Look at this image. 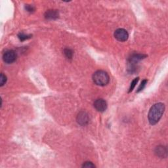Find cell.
I'll list each match as a JSON object with an SVG mask.
<instances>
[{
    "label": "cell",
    "mask_w": 168,
    "mask_h": 168,
    "mask_svg": "<svg viewBox=\"0 0 168 168\" xmlns=\"http://www.w3.org/2000/svg\"><path fill=\"white\" fill-rule=\"evenodd\" d=\"M18 38H19V40L21 41H25L26 40L30 39L31 37H32V36H31V35H26V34H24V33H20V34H18Z\"/></svg>",
    "instance_id": "11"
},
{
    "label": "cell",
    "mask_w": 168,
    "mask_h": 168,
    "mask_svg": "<svg viewBox=\"0 0 168 168\" xmlns=\"http://www.w3.org/2000/svg\"><path fill=\"white\" fill-rule=\"evenodd\" d=\"M146 57V55L139 54V53H133L128 60V71L131 73H133L137 70V64L139 61L141 60Z\"/></svg>",
    "instance_id": "3"
},
{
    "label": "cell",
    "mask_w": 168,
    "mask_h": 168,
    "mask_svg": "<svg viewBox=\"0 0 168 168\" xmlns=\"http://www.w3.org/2000/svg\"><path fill=\"white\" fill-rule=\"evenodd\" d=\"M82 167H86V168H93V167H95V166L92 162H91V161H85V163H84Z\"/></svg>",
    "instance_id": "15"
},
{
    "label": "cell",
    "mask_w": 168,
    "mask_h": 168,
    "mask_svg": "<svg viewBox=\"0 0 168 168\" xmlns=\"http://www.w3.org/2000/svg\"><path fill=\"white\" fill-rule=\"evenodd\" d=\"M3 60L7 64L13 63L17 60V53L13 50L6 51L3 53Z\"/></svg>",
    "instance_id": "5"
},
{
    "label": "cell",
    "mask_w": 168,
    "mask_h": 168,
    "mask_svg": "<svg viewBox=\"0 0 168 168\" xmlns=\"http://www.w3.org/2000/svg\"><path fill=\"white\" fill-rule=\"evenodd\" d=\"M165 110V105L161 103L154 104L151 108L148 114L149 123L151 125H156L161 119Z\"/></svg>",
    "instance_id": "1"
},
{
    "label": "cell",
    "mask_w": 168,
    "mask_h": 168,
    "mask_svg": "<svg viewBox=\"0 0 168 168\" xmlns=\"http://www.w3.org/2000/svg\"><path fill=\"white\" fill-rule=\"evenodd\" d=\"M155 153L160 158H166L167 156V149L166 146H158L155 149Z\"/></svg>",
    "instance_id": "8"
},
{
    "label": "cell",
    "mask_w": 168,
    "mask_h": 168,
    "mask_svg": "<svg viewBox=\"0 0 168 168\" xmlns=\"http://www.w3.org/2000/svg\"><path fill=\"white\" fill-rule=\"evenodd\" d=\"M114 37L118 41L123 42L127 40L129 38V34L125 29L119 28L115 31Z\"/></svg>",
    "instance_id": "6"
},
{
    "label": "cell",
    "mask_w": 168,
    "mask_h": 168,
    "mask_svg": "<svg viewBox=\"0 0 168 168\" xmlns=\"http://www.w3.org/2000/svg\"><path fill=\"white\" fill-rule=\"evenodd\" d=\"M6 82H7V77L3 73H2L1 76H0V86H3Z\"/></svg>",
    "instance_id": "13"
},
{
    "label": "cell",
    "mask_w": 168,
    "mask_h": 168,
    "mask_svg": "<svg viewBox=\"0 0 168 168\" xmlns=\"http://www.w3.org/2000/svg\"><path fill=\"white\" fill-rule=\"evenodd\" d=\"M25 9L28 12H29V13H33V12L35 11V7L33 5H26Z\"/></svg>",
    "instance_id": "16"
},
{
    "label": "cell",
    "mask_w": 168,
    "mask_h": 168,
    "mask_svg": "<svg viewBox=\"0 0 168 168\" xmlns=\"http://www.w3.org/2000/svg\"><path fill=\"white\" fill-rule=\"evenodd\" d=\"M59 15L57 10H48L45 13V18L48 20H55L59 18Z\"/></svg>",
    "instance_id": "9"
},
{
    "label": "cell",
    "mask_w": 168,
    "mask_h": 168,
    "mask_svg": "<svg viewBox=\"0 0 168 168\" xmlns=\"http://www.w3.org/2000/svg\"><path fill=\"white\" fill-rule=\"evenodd\" d=\"M95 108L100 113H103L107 108V103L103 98H98L94 102Z\"/></svg>",
    "instance_id": "7"
},
{
    "label": "cell",
    "mask_w": 168,
    "mask_h": 168,
    "mask_svg": "<svg viewBox=\"0 0 168 168\" xmlns=\"http://www.w3.org/2000/svg\"><path fill=\"white\" fill-rule=\"evenodd\" d=\"M93 81L98 86H105L110 82V77L107 72L97 70L93 75Z\"/></svg>",
    "instance_id": "2"
},
{
    "label": "cell",
    "mask_w": 168,
    "mask_h": 168,
    "mask_svg": "<svg viewBox=\"0 0 168 168\" xmlns=\"http://www.w3.org/2000/svg\"><path fill=\"white\" fill-rule=\"evenodd\" d=\"M139 78L138 77V78H135L132 81V82L131 83V85H130V88H129V93H131L134 89V88H135V86H136V84H137V82H139Z\"/></svg>",
    "instance_id": "12"
},
{
    "label": "cell",
    "mask_w": 168,
    "mask_h": 168,
    "mask_svg": "<svg viewBox=\"0 0 168 168\" xmlns=\"http://www.w3.org/2000/svg\"><path fill=\"white\" fill-rule=\"evenodd\" d=\"M147 84V80L146 79H144L142 81V82L140 85V86L139 87V88L137 89V93H139L140 91H141L142 90H143V89L145 88V87L146 86V84Z\"/></svg>",
    "instance_id": "14"
},
{
    "label": "cell",
    "mask_w": 168,
    "mask_h": 168,
    "mask_svg": "<svg viewBox=\"0 0 168 168\" xmlns=\"http://www.w3.org/2000/svg\"><path fill=\"white\" fill-rule=\"evenodd\" d=\"M64 54L66 56V57L68 59H72L73 57V51L72 49L69 48L65 49L64 50Z\"/></svg>",
    "instance_id": "10"
},
{
    "label": "cell",
    "mask_w": 168,
    "mask_h": 168,
    "mask_svg": "<svg viewBox=\"0 0 168 168\" xmlns=\"http://www.w3.org/2000/svg\"><path fill=\"white\" fill-rule=\"evenodd\" d=\"M76 120L79 125L82 126H85L88 125L89 123V116L86 112H79L77 116Z\"/></svg>",
    "instance_id": "4"
}]
</instances>
